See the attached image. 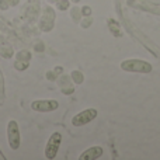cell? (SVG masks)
<instances>
[{
    "mask_svg": "<svg viewBox=\"0 0 160 160\" xmlns=\"http://www.w3.org/2000/svg\"><path fill=\"white\" fill-rule=\"evenodd\" d=\"M121 68L127 72H138V73H149L152 72V66L145 61H139V59H129V61H124L121 63Z\"/></svg>",
    "mask_w": 160,
    "mask_h": 160,
    "instance_id": "6da1fadb",
    "label": "cell"
},
{
    "mask_svg": "<svg viewBox=\"0 0 160 160\" xmlns=\"http://www.w3.org/2000/svg\"><path fill=\"white\" fill-rule=\"evenodd\" d=\"M7 139H8V145L11 149H18L21 138H20V131H18V125L16 121H10L7 125Z\"/></svg>",
    "mask_w": 160,
    "mask_h": 160,
    "instance_id": "7a4b0ae2",
    "label": "cell"
},
{
    "mask_svg": "<svg viewBox=\"0 0 160 160\" xmlns=\"http://www.w3.org/2000/svg\"><path fill=\"white\" fill-rule=\"evenodd\" d=\"M61 142H62L61 133L55 132L51 135L49 141H48V143H47V148H45V156H47V159L55 158L58 150H59V146H61Z\"/></svg>",
    "mask_w": 160,
    "mask_h": 160,
    "instance_id": "3957f363",
    "label": "cell"
},
{
    "mask_svg": "<svg viewBox=\"0 0 160 160\" xmlns=\"http://www.w3.org/2000/svg\"><path fill=\"white\" fill-rule=\"evenodd\" d=\"M96 117H97L96 110H93V108H90V110H84V111H82V112H79L78 115L73 117L72 124L75 125V127H82V125L88 124L90 121H93Z\"/></svg>",
    "mask_w": 160,
    "mask_h": 160,
    "instance_id": "277c9868",
    "label": "cell"
},
{
    "mask_svg": "<svg viewBox=\"0 0 160 160\" xmlns=\"http://www.w3.org/2000/svg\"><path fill=\"white\" fill-rule=\"evenodd\" d=\"M58 105L59 104L55 100H47V101H34L31 107L35 111H53L58 108Z\"/></svg>",
    "mask_w": 160,
    "mask_h": 160,
    "instance_id": "5b68a950",
    "label": "cell"
},
{
    "mask_svg": "<svg viewBox=\"0 0 160 160\" xmlns=\"http://www.w3.org/2000/svg\"><path fill=\"white\" fill-rule=\"evenodd\" d=\"M102 155V149L100 146H94V148H90L87 149L82 156H80V160H94L97 158Z\"/></svg>",
    "mask_w": 160,
    "mask_h": 160,
    "instance_id": "8992f818",
    "label": "cell"
}]
</instances>
